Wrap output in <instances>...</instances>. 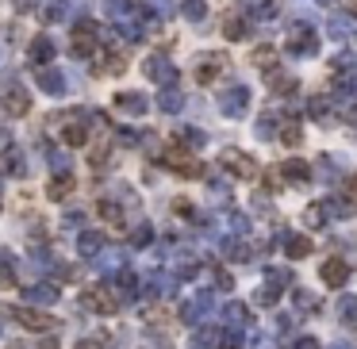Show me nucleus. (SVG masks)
<instances>
[{"label":"nucleus","mask_w":357,"mask_h":349,"mask_svg":"<svg viewBox=\"0 0 357 349\" xmlns=\"http://www.w3.org/2000/svg\"><path fill=\"white\" fill-rule=\"evenodd\" d=\"M81 303L89 311H96V315H112V311L119 307V299L112 296V288H89V292H81Z\"/></svg>","instance_id":"nucleus-1"},{"label":"nucleus","mask_w":357,"mask_h":349,"mask_svg":"<svg viewBox=\"0 0 357 349\" xmlns=\"http://www.w3.org/2000/svg\"><path fill=\"white\" fill-rule=\"evenodd\" d=\"M8 311L19 326H27V330H46V326H54V319H50L46 311H31V307H8Z\"/></svg>","instance_id":"nucleus-2"},{"label":"nucleus","mask_w":357,"mask_h":349,"mask_svg":"<svg viewBox=\"0 0 357 349\" xmlns=\"http://www.w3.org/2000/svg\"><path fill=\"white\" fill-rule=\"evenodd\" d=\"M315 50H319V39L308 31V27H296V31H292L288 54H299V58H304V54H315Z\"/></svg>","instance_id":"nucleus-3"},{"label":"nucleus","mask_w":357,"mask_h":349,"mask_svg":"<svg viewBox=\"0 0 357 349\" xmlns=\"http://www.w3.org/2000/svg\"><path fill=\"white\" fill-rule=\"evenodd\" d=\"M246 104H250V92L238 84V89H231L223 96V104H219V108H223V116H246Z\"/></svg>","instance_id":"nucleus-4"},{"label":"nucleus","mask_w":357,"mask_h":349,"mask_svg":"<svg viewBox=\"0 0 357 349\" xmlns=\"http://www.w3.org/2000/svg\"><path fill=\"white\" fill-rule=\"evenodd\" d=\"M223 165L231 169L234 177H254V173H258V165H254L246 154H238V150H227V154H223Z\"/></svg>","instance_id":"nucleus-5"},{"label":"nucleus","mask_w":357,"mask_h":349,"mask_svg":"<svg viewBox=\"0 0 357 349\" xmlns=\"http://www.w3.org/2000/svg\"><path fill=\"white\" fill-rule=\"evenodd\" d=\"M238 12L246 19H273L277 16V4H273V0H242Z\"/></svg>","instance_id":"nucleus-6"},{"label":"nucleus","mask_w":357,"mask_h":349,"mask_svg":"<svg viewBox=\"0 0 357 349\" xmlns=\"http://www.w3.org/2000/svg\"><path fill=\"white\" fill-rule=\"evenodd\" d=\"M323 280L331 284V288H342V284L349 280V265H346V261H338V258L323 261Z\"/></svg>","instance_id":"nucleus-7"},{"label":"nucleus","mask_w":357,"mask_h":349,"mask_svg":"<svg viewBox=\"0 0 357 349\" xmlns=\"http://www.w3.org/2000/svg\"><path fill=\"white\" fill-rule=\"evenodd\" d=\"M4 108H8L12 116H27V111H31V96H27L24 89H8L4 92Z\"/></svg>","instance_id":"nucleus-8"},{"label":"nucleus","mask_w":357,"mask_h":349,"mask_svg":"<svg viewBox=\"0 0 357 349\" xmlns=\"http://www.w3.org/2000/svg\"><path fill=\"white\" fill-rule=\"evenodd\" d=\"M146 77H150V81H158V84H166V81H173V77H177V69L169 66L166 58H150L146 62Z\"/></svg>","instance_id":"nucleus-9"},{"label":"nucleus","mask_w":357,"mask_h":349,"mask_svg":"<svg viewBox=\"0 0 357 349\" xmlns=\"http://www.w3.org/2000/svg\"><path fill=\"white\" fill-rule=\"evenodd\" d=\"M92 42H96L92 24H77V31H73V54H92Z\"/></svg>","instance_id":"nucleus-10"},{"label":"nucleus","mask_w":357,"mask_h":349,"mask_svg":"<svg viewBox=\"0 0 357 349\" xmlns=\"http://www.w3.org/2000/svg\"><path fill=\"white\" fill-rule=\"evenodd\" d=\"M116 108L127 111V116H142V111H146V100H142L139 92H119V96H116Z\"/></svg>","instance_id":"nucleus-11"},{"label":"nucleus","mask_w":357,"mask_h":349,"mask_svg":"<svg viewBox=\"0 0 357 349\" xmlns=\"http://www.w3.org/2000/svg\"><path fill=\"white\" fill-rule=\"evenodd\" d=\"M223 66H227V62L219 58V54H211V58H204V62H200L196 77H200V81H204V84H208V81H216V77L223 73Z\"/></svg>","instance_id":"nucleus-12"},{"label":"nucleus","mask_w":357,"mask_h":349,"mask_svg":"<svg viewBox=\"0 0 357 349\" xmlns=\"http://www.w3.org/2000/svg\"><path fill=\"white\" fill-rule=\"evenodd\" d=\"M69 192H73V177H69V173H58L54 181L46 184V196L50 199H66Z\"/></svg>","instance_id":"nucleus-13"},{"label":"nucleus","mask_w":357,"mask_h":349,"mask_svg":"<svg viewBox=\"0 0 357 349\" xmlns=\"http://www.w3.org/2000/svg\"><path fill=\"white\" fill-rule=\"evenodd\" d=\"M50 58H54V42H50L46 35H39V39L31 42V62L42 66V62H50Z\"/></svg>","instance_id":"nucleus-14"},{"label":"nucleus","mask_w":357,"mask_h":349,"mask_svg":"<svg viewBox=\"0 0 357 349\" xmlns=\"http://www.w3.org/2000/svg\"><path fill=\"white\" fill-rule=\"evenodd\" d=\"M284 246H288V249H284L288 258H308V253H311V242L304 238V234H288V238H284Z\"/></svg>","instance_id":"nucleus-15"},{"label":"nucleus","mask_w":357,"mask_h":349,"mask_svg":"<svg viewBox=\"0 0 357 349\" xmlns=\"http://www.w3.org/2000/svg\"><path fill=\"white\" fill-rule=\"evenodd\" d=\"M281 173L288 177V181H308V177H311V169H308V161L292 158V161H284V165H281Z\"/></svg>","instance_id":"nucleus-16"},{"label":"nucleus","mask_w":357,"mask_h":349,"mask_svg":"<svg viewBox=\"0 0 357 349\" xmlns=\"http://www.w3.org/2000/svg\"><path fill=\"white\" fill-rule=\"evenodd\" d=\"M77 246H81V253H100V249H104V234H96V231H85L81 238H77Z\"/></svg>","instance_id":"nucleus-17"},{"label":"nucleus","mask_w":357,"mask_h":349,"mask_svg":"<svg viewBox=\"0 0 357 349\" xmlns=\"http://www.w3.org/2000/svg\"><path fill=\"white\" fill-rule=\"evenodd\" d=\"M223 35H227V39H234V42L246 39V16H242V12H238V16H231L223 24Z\"/></svg>","instance_id":"nucleus-18"},{"label":"nucleus","mask_w":357,"mask_h":349,"mask_svg":"<svg viewBox=\"0 0 357 349\" xmlns=\"http://www.w3.org/2000/svg\"><path fill=\"white\" fill-rule=\"evenodd\" d=\"M269 89H273L277 96H292V92H296V77H281V73H273V77H269Z\"/></svg>","instance_id":"nucleus-19"},{"label":"nucleus","mask_w":357,"mask_h":349,"mask_svg":"<svg viewBox=\"0 0 357 349\" xmlns=\"http://www.w3.org/2000/svg\"><path fill=\"white\" fill-rule=\"evenodd\" d=\"M39 84H42L46 92H54V96H58V92H62V84H66V81H62V73H58V69H42V73H39Z\"/></svg>","instance_id":"nucleus-20"},{"label":"nucleus","mask_w":357,"mask_h":349,"mask_svg":"<svg viewBox=\"0 0 357 349\" xmlns=\"http://www.w3.org/2000/svg\"><path fill=\"white\" fill-rule=\"evenodd\" d=\"M27 299H39V303H54V299H58V292L46 288V284H31V288H27Z\"/></svg>","instance_id":"nucleus-21"},{"label":"nucleus","mask_w":357,"mask_h":349,"mask_svg":"<svg viewBox=\"0 0 357 349\" xmlns=\"http://www.w3.org/2000/svg\"><path fill=\"white\" fill-rule=\"evenodd\" d=\"M62 138H66V146H85L89 131H85L81 123H73V127H66V131H62Z\"/></svg>","instance_id":"nucleus-22"},{"label":"nucleus","mask_w":357,"mask_h":349,"mask_svg":"<svg viewBox=\"0 0 357 349\" xmlns=\"http://www.w3.org/2000/svg\"><path fill=\"white\" fill-rule=\"evenodd\" d=\"M8 284H16V269H12L8 253H0V288H8Z\"/></svg>","instance_id":"nucleus-23"},{"label":"nucleus","mask_w":357,"mask_h":349,"mask_svg":"<svg viewBox=\"0 0 357 349\" xmlns=\"http://www.w3.org/2000/svg\"><path fill=\"white\" fill-rule=\"evenodd\" d=\"M177 142H181V146H204V134L200 131H192V127H181V131H177Z\"/></svg>","instance_id":"nucleus-24"},{"label":"nucleus","mask_w":357,"mask_h":349,"mask_svg":"<svg viewBox=\"0 0 357 349\" xmlns=\"http://www.w3.org/2000/svg\"><path fill=\"white\" fill-rule=\"evenodd\" d=\"M181 104H184V100H181V92H173V89H169V92H162V100H158V108H162V111H177Z\"/></svg>","instance_id":"nucleus-25"},{"label":"nucleus","mask_w":357,"mask_h":349,"mask_svg":"<svg viewBox=\"0 0 357 349\" xmlns=\"http://www.w3.org/2000/svg\"><path fill=\"white\" fill-rule=\"evenodd\" d=\"M304 223H308L311 231H315V226H323L326 223V219H323V204H311V208L304 211Z\"/></svg>","instance_id":"nucleus-26"},{"label":"nucleus","mask_w":357,"mask_h":349,"mask_svg":"<svg viewBox=\"0 0 357 349\" xmlns=\"http://www.w3.org/2000/svg\"><path fill=\"white\" fill-rule=\"evenodd\" d=\"M277 296H281V284H269V288H258V303L261 307H273Z\"/></svg>","instance_id":"nucleus-27"},{"label":"nucleus","mask_w":357,"mask_h":349,"mask_svg":"<svg viewBox=\"0 0 357 349\" xmlns=\"http://www.w3.org/2000/svg\"><path fill=\"white\" fill-rule=\"evenodd\" d=\"M184 16H189V19H204V16H208V4H204V0H184Z\"/></svg>","instance_id":"nucleus-28"},{"label":"nucleus","mask_w":357,"mask_h":349,"mask_svg":"<svg viewBox=\"0 0 357 349\" xmlns=\"http://www.w3.org/2000/svg\"><path fill=\"white\" fill-rule=\"evenodd\" d=\"M192 349H216V334H211V330H200L196 338H192Z\"/></svg>","instance_id":"nucleus-29"},{"label":"nucleus","mask_w":357,"mask_h":349,"mask_svg":"<svg viewBox=\"0 0 357 349\" xmlns=\"http://www.w3.org/2000/svg\"><path fill=\"white\" fill-rule=\"evenodd\" d=\"M150 238H154V231H150L146 223H142V226H134V231H131V242H134V246H146Z\"/></svg>","instance_id":"nucleus-30"},{"label":"nucleus","mask_w":357,"mask_h":349,"mask_svg":"<svg viewBox=\"0 0 357 349\" xmlns=\"http://www.w3.org/2000/svg\"><path fill=\"white\" fill-rule=\"evenodd\" d=\"M338 311H342V319H354V315H357V299H354V296H342Z\"/></svg>","instance_id":"nucleus-31"},{"label":"nucleus","mask_w":357,"mask_h":349,"mask_svg":"<svg viewBox=\"0 0 357 349\" xmlns=\"http://www.w3.org/2000/svg\"><path fill=\"white\" fill-rule=\"evenodd\" d=\"M258 134H261V138H273V134H277V123H273L269 116H261V119H258Z\"/></svg>","instance_id":"nucleus-32"},{"label":"nucleus","mask_w":357,"mask_h":349,"mask_svg":"<svg viewBox=\"0 0 357 349\" xmlns=\"http://www.w3.org/2000/svg\"><path fill=\"white\" fill-rule=\"evenodd\" d=\"M308 111H311V119H326V100H311V104H308Z\"/></svg>","instance_id":"nucleus-33"},{"label":"nucleus","mask_w":357,"mask_h":349,"mask_svg":"<svg viewBox=\"0 0 357 349\" xmlns=\"http://www.w3.org/2000/svg\"><path fill=\"white\" fill-rule=\"evenodd\" d=\"M62 16H66V8H62V4H54V8H42V19H46V24H58Z\"/></svg>","instance_id":"nucleus-34"},{"label":"nucleus","mask_w":357,"mask_h":349,"mask_svg":"<svg viewBox=\"0 0 357 349\" xmlns=\"http://www.w3.org/2000/svg\"><path fill=\"white\" fill-rule=\"evenodd\" d=\"M281 138L288 142V146H299V127H288V131H284Z\"/></svg>","instance_id":"nucleus-35"},{"label":"nucleus","mask_w":357,"mask_h":349,"mask_svg":"<svg viewBox=\"0 0 357 349\" xmlns=\"http://www.w3.org/2000/svg\"><path fill=\"white\" fill-rule=\"evenodd\" d=\"M119 142H127V146H134V142H142L139 131H119Z\"/></svg>","instance_id":"nucleus-36"},{"label":"nucleus","mask_w":357,"mask_h":349,"mask_svg":"<svg viewBox=\"0 0 357 349\" xmlns=\"http://www.w3.org/2000/svg\"><path fill=\"white\" fill-rule=\"evenodd\" d=\"M346 196L357 204V177H349V181H346Z\"/></svg>","instance_id":"nucleus-37"},{"label":"nucleus","mask_w":357,"mask_h":349,"mask_svg":"<svg viewBox=\"0 0 357 349\" xmlns=\"http://www.w3.org/2000/svg\"><path fill=\"white\" fill-rule=\"evenodd\" d=\"M346 123H349V127H357V108H346Z\"/></svg>","instance_id":"nucleus-38"},{"label":"nucleus","mask_w":357,"mask_h":349,"mask_svg":"<svg viewBox=\"0 0 357 349\" xmlns=\"http://www.w3.org/2000/svg\"><path fill=\"white\" fill-rule=\"evenodd\" d=\"M39 349H58V341H54V338H46V341H42Z\"/></svg>","instance_id":"nucleus-39"},{"label":"nucleus","mask_w":357,"mask_h":349,"mask_svg":"<svg viewBox=\"0 0 357 349\" xmlns=\"http://www.w3.org/2000/svg\"><path fill=\"white\" fill-rule=\"evenodd\" d=\"M77 349H100L96 341H77Z\"/></svg>","instance_id":"nucleus-40"},{"label":"nucleus","mask_w":357,"mask_h":349,"mask_svg":"<svg viewBox=\"0 0 357 349\" xmlns=\"http://www.w3.org/2000/svg\"><path fill=\"white\" fill-rule=\"evenodd\" d=\"M323 4H326V0H323Z\"/></svg>","instance_id":"nucleus-41"}]
</instances>
